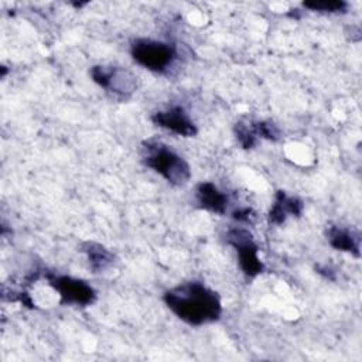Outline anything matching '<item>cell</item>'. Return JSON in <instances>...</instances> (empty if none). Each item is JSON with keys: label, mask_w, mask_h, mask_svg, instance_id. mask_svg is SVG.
<instances>
[{"label": "cell", "mask_w": 362, "mask_h": 362, "mask_svg": "<svg viewBox=\"0 0 362 362\" xmlns=\"http://www.w3.org/2000/svg\"><path fill=\"white\" fill-rule=\"evenodd\" d=\"M226 242L235 247L239 267L247 277H256L264 272V263L257 255L259 247L253 239V235L247 229L242 226L228 229Z\"/></svg>", "instance_id": "277c9868"}, {"label": "cell", "mask_w": 362, "mask_h": 362, "mask_svg": "<svg viewBox=\"0 0 362 362\" xmlns=\"http://www.w3.org/2000/svg\"><path fill=\"white\" fill-rule=\"evenodd\" d=\"M303 7L315 13H327L337 14L345 13L348 8V3L344 0H315V1H304Z\"/></svg>", "instance_id": "4fadbf2b"}, {"label": "cell", "mask_w": 362, "mask_h": 362, "mask_svg": "<svg viewBox=\"0 0 362 362\" xmlns=\"http://www.w3.org/2000/svg\"><path fill=\"white\" fill-rule=\"evenodd\" d=\"M256 133H257V137H262L270 141H277L280 137L279 127L270 120L256 122Z\"/></svg>", "instance_id": "5bb4252c"}, {"label": "cell", "mask_w": 362, "mask_h": 362, "mask_svg": "<svg viewBox=\"0 0 362 362\" xmlns=\"http://www.w3.org/2000/svg\"><path fill=\"white\" fill-rule=\"evenodd\" d=\"M252 214L253 212L250 208H240V209L235 211L232 216H233V219H236L239 222H250V218L253 216Z\"/></svg>", "instance_id": "9a60e30c"}, {"label": "cell", "mask_w": 362, "mask_h": 362, "mask_svg": "<svg viewBox=\"0 0 362 362\" xmlns=\"http://www.w3.org/2000/svg\"><path fill=\"white\" fill-rule=\"evenodd\" d=\"M328 243L341 252H348L355 257L361 256V238L359 233L345 226L332 225L327 229Z\"/></svg>", "instance_id": "30bf717a"}, {"label": "cell", "mask_w": 362, "mask_h": 362, "mask_svg": "<svg viewBox=\"0 0 362 362\" xmlns=\"http://www.w3.org/2000/svg\"><path fill=\"white\" fill-rule=\"evenodd\" d=\"M48 284L58 293L64 305L88 307L96 300V290L83 279L66 274H47Z\"/></svg>", "instance_id": "8992f818"}, {"label": "cell", "mask_w": 362, "mask_h": 362, "mask_svg": "<svg viewBox=\"0 0 362 362\" xmlns=\"http://www.w3.org/2000/svg\"><path fill=\"white\" fill-rule=\"evenodd\" d=\"M235 134L243 148H252L256 144V122L250 119H242L235 124Z\"/></svg>", "instance_id": "7c38bea8"}, {"label": "cell", "mask_w": 362, "mask_h": 362, "mask_svg": "<svg viewBox=\"0 0 362 362\" xmlns=\"http://www.w3.org/2000/svg\"><path fill=\"white\" fill-rule=\"evenodd\" d=\"M165 305L184 322L204 325L219 320L222 303L216 291L199 281H187L164 293Z\"/></svg>", "instance_id": "6da1fadb"}, {"label": "cell", "mask_w": 362, "mask_h": 362, "mask_svg": "<svg viewBox=\"0 0 362 362\" xmlns=\"http://www.w3.org/2000/svg\"><path fill=\"white\" fill-rule=\"evenodd\" d=\"M82 252L86 255L93 273L105 272L115 263V255L98 242H85L82 245Z\"/></svg>", "instance_id": "8fae6325"}, {"label": "cell", "mask_w": 362, "mask_h": 362, "mask_svg": "<svg viewBox=\"0 0 362 362\" xmlns=\"http://www.w3.org/2000/svg\"><path fill=\"white\" fill-rule=\"evenodd\" d=\"M143 161L171 185H185L191 178L189 164L161 141L147 140L143 143Z\"/></svg>", "instance_id": "7a4b0ae2"}, {"label": "cell", "mask_w": 362, "mask_h": 362, "mask_svg": "<svg viewBox=\"0 0 362 362\" xmlns=\"http://www.w3.org/2000/svg\"><path fill=\"white\" fill-rule=\"evenodd\" d=\"M89 75L96 85L122 99L132 96L137 88V76L122 66L93 65Z\"/></svg>", "instance_id": "5b68a950"}, {"label": "cell", "mask_w": 362, "mask_h": 362, "mask_svg": "<svg viewBox=\"0 0 362 362\" xmlns=\"http://www.w3.org/2000/svg\"><path fill=\"white\" fill-rule=\"evenodd\" d=\"M303 209L304 204L300 198L291 197L284 191H277L274 202L269 211V222L273 225H281L288 216H300Z\"/></svg>", "instance_id": "9c48e42d"}, {"label": "cell", "mask_w": 362, "mask_h": 362, "mask_svg": "<svg viewBox=\"0 0 362 362\" xmlns=\"http://www.w3.org/2000/svg\"><path fill=\"white\" fill-rule=\"evenodd\" d=\"M130 55L140 66L151 72L165 74L177 61L178 51L174 44L165 41L137 38L130 45Z\"/></svg>", "instance_id": "3957f363"}, {"label": "cell", "mask_w": 362, "mask_h": 362, "mask_svg": "<svg viewBox=\"0 0 362 362\" xmlns=\"http://www.w3.org/2000/svg\"><path fill=\"white\" fill-rule=\"evenodd\" d=\"M195 198H197L199 208H202L208 212L218 214V215H223L226 212L228 195L225 192H222L211 181H204L197 185Z\"/></svg>", "instance_id": "ba28073f"}, {"label": "cell", "mask_w": 362, "mask_h": 362, "mask_svg": "<svg viewBox=\"0 0 362 362\" xmlns=\"http://www.w3.org/2000/svg\"><path fill=\"white\" fill-rule=\"evenodd\" d=\"M151 120L156 126L163 127L182 137H194L198 133V129L192 119L189 117V115L187 113V110L178 105L153 113Z\"/></svg>", "instance_id": "52a82bcc"}]
</instances>
